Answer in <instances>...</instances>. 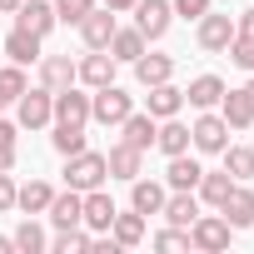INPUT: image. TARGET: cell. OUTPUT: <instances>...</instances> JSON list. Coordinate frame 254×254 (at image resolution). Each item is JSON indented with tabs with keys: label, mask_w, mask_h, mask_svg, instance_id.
Instances as JSON below:
<instances>
[{
	"label": "cell",
	"mask_w": 254,
	"mask_h": 254,
	"mask_svg": "<svg viewBox=\"0 0 254 254\" xmlns=\"http://www.w3.org/2000/svg\"><path fill=\"white\" fill-rule=\"evenodd\" d=\"M40 85L55 95L65 85H75V60L70 55H40Z\"/></svg>",
	"instance_id": "obj_16"
},
{
	"label": "cell",
	"mask_w": 254,
	"mask_h": 254,
	"mask_svg": "<svg viewBox=\"0 0 254 254\" xmlns=\"http://www.w3.org/2000/svg\"><path fill=\"white\" fill-rule=\"evenodd\" d=\"M180 105H185V90H175L170 80L150 85V115H155V120H170V115H180Z\"/></svg>",
	"instance_id": "obj_24"
},
{
	"label": "cell",
	"mask_w": 254,
	"mask_h": 254,
	"mask_svg": "<svg viewBox=\"0 0 254 254\" xmlns=\"http://www.w3.org/2000/svg\"><path fill=\"white\" fill-rule=\"evenodd\" d=\"M5 55H10V65H35L40 60V35L25 30V25H15L10 40H5Z\"/></svg>",
	"instance_id": "obj_19"
},
{
	"label": "cell",
	"mask_w": 254,
	"mask_h": 254,
	"mask_svg": "<svg viewBox=\"0 0 254 254\" xmlns=\"http://www.w3.org/2000/svg\"><path fill=\"white\" fill-rule=\"evenodd\" d=\"M15 20L45 40V35L55 30V5H45V0H20V5H15Z\"/></svg>",
	"instance_id": "obj_13"
},
{
	"label": "cell",
	"mask_w": 254,
	"mask_h": 254,
	"mask_svg": "<svg viewBox=\"0 0 254 254\" xmlns=\"http://www.w3.org/2000/svg\"><path fill=\"white\" fill-rule=\"evenodd\" d=\"M190 145L194 150H204V155H219L224 145H229V125H224V115H199L194 125H190Z\"/></svg>",
	"instance_id": "obj_4"
},
{
	"label": "cell",
	"mask_w": 254,
	"mask_h": 254,
	"mask_svg": "<svg viewBox=\"0 0 254 254\" xmlns=\"http://www.w3.org/2000/svg\"><path fill=\"white\" fill-rule=\"evenodd\" d=\"M10 165H15V150H0V175H5Z\"/></svg>",
	"instance_id": "obj_44"
},
{
	"label": "cell",
	"mask_w": 254,
	"mask_h": 254,
	"mask_svg": "<svg viewBox=\"0 0 254 254\" xmlns=\"http://www.w3.org/2000/svg\"><path fill=\"white\" fill-rule=\"evenodd\" d=\"M5 209H15V180H10V170L0 175V214Z\"/></svg>",
	"instance_id": "obj_40"
},
{
	"label": "cell",
	"mask_w": 254,
	"mask_h": 254,
	"mask_svg": "<svg viewBox=\"0 0 254 254\" xmlns=\"http://www.w3.org/2000/svg\"><path fill=\"white\" fill-rule=\"evenodd\" d=\"M105 50H110L115 60H125V65H135V60L145 55V35H140V30H120V25H115V35H110Z\"/></svg>",
	"instance_id": "obj_27"
},
{
	"label": "cell",
	"mask_w": 254,
	"mask_h": 254,
	"mask_svg": "<svg viewBox=\"0 0 254 254\" xmlns=\"http://www.w3.org/2000/svg\"><path fill=\"white\" fill-rule=\"evenodd\" d=\"M15 110H20V125H25V130H40V125L55 120V95H50L45 85H40V90L25 85V95L15 100Z\"/></svg>",
	"instance_id": "obj_6"
},
{
	"label": "cell",
	"mask_w": 254,
	"mask_h": 254,
	"mask_svg": "<svg viewBox=\"0 0 254 254\" xmlns=\"http://www.w3.org/2000/svg\"><path fill=\"white\" fill-rule=\"evenodd\" d=\"M80 224H85L90 234H110V224H115V199H110L105 190H85V209H80Z\"/></svg>",
	"instance_id": "obj_7"
},
{
	"label": "cell",
	"mask_w": 254,
	"mask_h": 254,
	"mask_svg": "<svg viewBox=\"0 0 254 254\" xmlns=\"http://www.w3.org/2000/svg\"><path fill=\"white\" fill-rule=\"evenodd\" d=\"M0 110H5V100H0Z\"/></svg>",
	"instance_id": "obj_48"
},
{
	"label": "cell",
	"mask_w": 254,
	"mask_h": 254,
	"mask_svg": "<svg viewBox=\"0 0 254 254\" xmlns=\"http://www.w3.org/2000/svg\"><path fill=\"white\" fill-rule=\"evenodd\" d=\"M50 199H55V190H50L45 180H30V185H20V190H15V204H20L25 214H45V209H50Z\"/></svg>",
	"instance_id": "obj_30"
},
{
	"label": "cell",
	"mask_w": 254,
	"mask_h": 254,
	"mask_svg": "<svg viewBox=\"0 0 254 254\" xmlns=\"http://www.w3.org/2000/svg\"><path fill=\"white\" fill-rule=\"evenodd\" d=\"M234 40V20L229 15H199V50H224Z\"/></svg>",
	"instance_id": "obj_15"
},
{
	"label": "cell",
	"mask_w": 254,
	"mask_h": 254,
	"mask_svg": "<svg viewBox=\"0 0 254 254\" xmlns=\"http://www.w3.org/2000/svg\"><path fill=\"white\" fill-rule=\"evenodd\" d=\"M155 249H190V229H165V234H155Z\"/></svg>",
	"instance_id": "obj_38"
},
{
	"label": "cell",
	"mask_w": 254,
	"mask_h": 254,
	"mask_svg": "<svg viewBox=\"0 0 254 254\" xmlns=\"http://www.w3.org/2000/svg\"><path fill=\"white\" fill-rule=\"evenodd\" d=\"M219 115H224L229 130H249V125H254V110H249L244 90H224V95H219Z\"/></svg>",
	"instance_id": "obj_22"
},
{
	"label": "cell",
	"mask_w": 254,
	"mask_h": 254,
	"mask_svg": "<svg viewBox=\"0 0 254 254\" xmlns=\"http://www.w3.org/2000/svg\"><path fill=\"white\" fill-rule=\"evenodd\" d=\"M140 160H145V150H135V145H115L110 155H105V165H110V180H140Z\"/></svg>",
	"instance_id": "obj_18"
},
{
	"label": "cell",
	"mask_w": 254,
	"mask_h": 254,
	"mask_svg": "<svg viewBox=\"0 0 254 254\" xmlns=\"http://www.w3.org/2000/svg\"><path fill=\"white\" fill-rule=\"evenodd\" d=\"M175 229H190L194 219H199V199H194V190H175V194H165V209H160Z\"/></svg>",
	"instance_id": "obj_12"
},
{
	"label": "cell",
	"mask_w": 254,
	"mask_h": 254,
	"mask_svg": "<svg viewBox=\"0 0 254 254\" xmlns=\"http://www.w3.org/2000/svg\"><path fill=\"white\" fill-rule=\"evenodd\" d=\"M224 50H229V60H234L239 70H249V75H254V35H239V30H234V40H229Z\"/></svg>",
	"instance_id": "obj_35"
},
{
	"label": "cell",
	"mask_w": 254,
	"mask_h": 254,
	"mask_svg": "<svg viewBox=\"0 0 254 254\" xmlns=\"http://www.w3.org/2000/svg\"><path fill=\"white\" fill-rule=\"evenodd\" d=\"M219 95H224V80H219V75H199V80H190V90H185V100H190L194 110H214Z\"/></svg>",
	"instance_id": "obj_23"
},
{
	"label": "cell",
	"mask_w": 254,
	"mask_h": 254,
	"mask_svg": "<svg viewBox=\"0 0 254 254\" xmlns=\"http://www.w3.org/2000/svg\"><path fill=\"white\" fill-rule=\"evenodd\" d=\"M175 5V15H185V20H199L204 10H209V0H170Z\"/></svg>",
	"instance_id": "obj_39"
},
{
	"label": "cell",
	"mask_w": 254,
	"mask_h": 254,
	"mask_svg": "<svg viewBox=\"0 0 254 254\" xmlns=\"http://www.w3.org/2000/svg\"><path fill=\"white\" fill-rule=\"evenodd\" d=\"M234 30H239V35H254V10H244V15L234 20Z\"/></svg>",
	"instance_id": "obj_42"
},
{
	"label": "cell",
	"mask_w": 254,
	"mask_h": 254,
	"mask_svg": "<svg viewBox=\"0 0 254 254\" xmlns=\"http://www.w3.org/2000/svg\"><path fill=\"white\" fill-rule=\"evenodd\" d=\"M110 239H115L120 249H135V244L145 239V214H140V209H130V214H120V209H115V224H110Z\"/></svg>",
	"instance_id": "obj_21"
},
{
	"label": "cell",
	"mask_w": 254,
	"mask_h": 254,
	"mask_svg": "<svg viewBox=\"0 0 254 254\" xmlns=\"http://www.w3.org/2000/svg\"><path fill=\"white\" fill-rule=\"evenodd\" d=\"M80 35H85L90 50H105L110 35H115V10H110V5H105V10H90V15L80 20Z\"/></svg>",
	"instance_id": "obj_14"
},
{
	"label": "cell",
	"mask_w": 254,
	"mask_h": 254,
	"mask_svg": "<svg viewBox=\"0 0 254 254\" xmlns=\"http://www.w3.org/2000/svg\"><path fill=\"white\" fill-rule=\"evenodd\" d=\"M155 145H160L165 155H185V150H190V125H180L175 115H170V120H160V130H155Z\"/></svg>",
	"instance_id": "obj_28"
},
{
	"label": "cell",
	"mask_w": 254,
	"mask_h": 254,
	"mask_svg": "<svg viewBox=\"0 0 254 254\" xmlns=\"http://www.w3.org/2000/svg\"><path fill=\"white\" fill-rule=\"evenodd\" d=\"M229 219L224 214H199L194 224H190V249H204V254H219V249H229Z\"/></svg>",
	"instance_id": "obj_3"
},
{
	"label": "cell",
	"mask_w": 254,
	"mask_h": 254,
	"mask_svg": "<svg viewBox=\"0 0 254 254\" xmlns=\"http://www.w3.org/2000/svg\"><path fill=\"white\" fill-rule=\"evenodd\" d=\"M219 155H224L229 180H254V150H249V145H224Z\"/></svg>",
	"instance_id": "obj_31"
},
{
	"label": "cell",
	"mask_w": 254,
	"mask_h": 254,
	"mask_svg": "<svg viewBox=\"0 0 254 254\" xmlns=\"http://www.w3.org/2000/svg\"><path fill=\"white\" fill-rule=\"evenodd\" d=\"M130 204H135L140 214H160V209H165V185H155V180H130Z\"/></svg>",
	"instance_id": "obj_26"
},
{
	"label": "cell",
	"mask_w": 254,
	"mask_h": 254,
	"mask_svg": "<svg viewBox=\"0 0 254 254\" xmlns=\"http://www.w3.org/2000/svg\"><path fill=\"white\" fill-rule=\"evenodd\" d=\"M170 75H175V60H170V55H140V60H135V80H140L145 90L160 85V80H170Z\"/></svg>",
	"instance_id": "obj_29"
},
{
	"label": "cell",
	"mask_w": 254,
	"mask_h": 254,
	"mask_svg": "<svg viewBox=\"0 0 254 254\" xmlns=\"http://www.w3.org/2000/svg\"><path fill=\"white\" fill-rule=\"evenodd\" d=\"M155 130H160V120H155L150 110H145V115L130 110V115L120 120V140H125V145H135V150H150V145H155Z\"/></svg>",
	"instance_id": "obj_9"
},
{
	"label": "cell",
	"mask_w": 254,
	"mask_h": 254,
	"mask_svg": "<svg viewBox=\"0 0 254 254\" xmlns=\"http://www.w3.org/2000/svg\"><path fill=\"white\" fill-rule=\"evenodd\" d=\"M15 249V239H5V234H0V254H10Z\"/></svg>",
	"instance_id": "obj_46"
},
{
	"label": "cell",
	"mask_w": 254,
	"mask_h": 254,
	"mask_svg": "<svg viewBox=\"0 0 254 254\" xmlns=\"http://www.w3.org/2000/svg\"><path fill=\"white\" fill-rule=\"evenodd\" d=\"M0 150H15V125L0 120Z\"/></svg>",
	"instance_id": "obj_41"
},
{
	"label": "cell",
	"mask_w": 254,
	"mask_h": 254,
	"mask_svg": "<svg viewBox=\"0 0 254 254\" xmlns=\"http://www.w3.org/2000/svg\"><path fill=\"white\" fill-rule=\"evenodd\" d=\"M170 20H175V5H170V0H135V30H140L145 40H160V35L170 30Z\"/></svg>",
	"instance_id": "obj_5"
},
{
	"label": "cell",
	"mask_w": 254,
	"mask_h": 254,
	"mask_svg": "<svg viewBox=\"0 0 254 254\" xmlns=\"http://www.w3.org/2000/svg\"><path fill=\"white\" fill-rule=\"evenodd\" d=\"M244 100H249V110H254V80H249V85H244Z\"/></svg>",
	"instance_id": "obj_47"
},
{
	"label": "cell",
	"mask_w": 254,
	"mask_h": 254,
	"mask_svg": "<svg viewBox=\"0 0 254 254\" xmlns=\"http://www.w3.org/2000/svg\"><path fill=\"white\" fill-rule=\"evenodd\" d=\"M75 80H85L90 90L110 85V80H115V55H110V50H90V55L75 65Z\"/></svg>",
	"instance_id": "obj_10"
},
{
	"label": "cell",
	"mask_w": 254,
	"mask_h": 254,
	"mask_svg": "<svg viewBox=\"0 0 254 254\" xmlns=\"http://www.w3.org/2000/svg\"><path fill=\"white\" fill-rule=\"evenodd\" d=\"M130 110H135V100L125 95L115 80H110V85H100V90L90 95V120H100V125H120Z\"/></svg>",
	"instance_id": "obj_2"
},
{
	"label": "cell",
	"mask_w": 254,
	"mask_h": 254,
	"mask_svg": "<svg viewBox=\"0 0 254 254\" xmlns=\"http://www.w3.org/2000/svg\"><path fill=\"white\" fill-rule=\"evenodd\" d=\"M90 239H95V234H85V229L75 224V229H60V234L50 239V249H55V254H85V249H90Z\"/></svg>",
	"instance_id": "obj_34"
},
{
	"label": "cell",
	"mask_w": 254,
	"mask_h": 254,
	"mask_svg": "<svg viewBox=\"0 0 254 254\" xmlns=\"http://www.w3.org/2000/svg\"><path fill=\"white\" fill-rule=\"evenodd\" d=\"M80 209H85V194H80V190H65V194H55V199H50V209H45V214H50V224H55V229H75V224H80Z\"/></svg>",
	"instance_id": "obj_17"
},
{
	"label": "cell",
	"mask_w": 254,
	"mask_h": 254,
	"mask_svg": "<svg viewBox=\"0 0 254 254\" xmlns=\"http://www.w3.org/2000/svg\"><path fill=\"white\" fill-rule=\"evenodd\" d=\"M105 5H110V10L120 15V10H135V0H105Z\"/></svg>",
	"instance_id": "obj_43"
},
{
	"label": "cell",
	"mask_w": 254,
	"mask_h": 254,
	"mask_svg": "<svg viewBox=\"0 0 254 254\" xmlns=\"http://www.w3.org/2000/svg\"><path fill=\"white\" fill-rule=\"evenodd\" d=\"M10 239H15V249H20V254H40V249H45V229H40L35 219L15 224V234H10Z\"/></svg>",
	"instance_id": "obj_33"
},
{
	"label": "cell",
	"mask_w": 254,
	"mask_h": 254,
	"mask_svg": "<svg viewBox=\"0 0 254 254\" xmlns=\"http://www.w3.org/2000/svg\"><path fill=\"white\" fill-rule=\"evenodd\" d=\"M50 145H55L65 160H70V155H80V150H85V125H55Z\"/></svg>",
	"instance_id": "obj_32"
},
{
	"label": "cell",
	"mask_w": 254,
	"mask_h": 254,
	"mask_svg": "<svg viewBox=\"0 0 254 254\" xmlns=\"http://www.w3.org/2000/svg\"><path fill=\"white\" fill-rule=\"evenodd\" d=\"M199 175H204V165H199V160H190V150H185V155H170L165 185H170V190H194V185H199Z\"/></svg>",
	"instance_id": "obj_20"
},
{
	"label": "cell",
	"mask_w": 254,
	"mask_h": 254,
	"mask_svg": "<svg viewBox=\"0 0 254 254\" xmlns=\"http://www.w3.org/2000/svg\"><path fill=\"white\" fill-rule=\"evenodd\" d=\"M90 120V95H80L75 85L55 90V125H85Z\"/></svg>",
	"instance_id": "obj_11"
},
{
	"label": "cell",
	"mask_w": 254,
	"mask_h": 254,
	"mask_svg": "<svg viewBox=\"0 0 254 254\" xmlns=\"http://www.w3.org/2000/svg\"><path fill=\"white\" fill-rule=\"evenodd\" d=\"M219 214L229 219V229H249L254 224V190H244V180H234V190L219 204Z\"/></svg>",
	"instance_id": "obj_8"
},
{
	"label": "cell",
	"mask_w": 254,
	"mask_h": 254,
	"mask_svg": "<svg viewBox=\"0 0 254 254\" xmlns=\"http://www.w3.org/2000/svg\"><path fill=\"white\" fill-rule=\"evenodd\" d=\"M15 5H20V0H0V15H10V10H15Z\"/></svg>",
	"instance_id": "obj_45"
},
{
	"label": "cell",
	"mask_w": 254,
	"mask_h": 254,
	"mask_svg": "<svg viewBox=\"0 0 254 254\" xmlns=\"http://www.w3.org/2000/svg\"><path fill=\"white\" fill-rule=\"evenodd\" d=\"M25 95V75H20V65H5V70H0V100H20Z\"/></svg>",
	"instance_id": "obj_37"
},
{
	"label": "cell",
	"mask_w": 254,
	"mask_h": 254,
	"mask_svg": "<svg viewBox=\"0 0 254 254\" xmlns=\"http://www.w3.org/2000/svg\"><path fill=\"white\" fill-rule=\"evenodd\" d=\"M90 10H95V0H55V20H65V25H80Z\"/></svg>",
	"instance_id": "obj_36"
},
{
	"label": "cell",
	"mask_w": 254,
	"mask_h": 254,
	"mask_svg": "<svg viewBox=\"0 0 254 254\" xmlns=\"http://www.w3.org/2000/svg\"><path fill=\"white\" fill-rule=\"evenodd\" d=\"M194 190H199V199H204V204H214V209H219V204L229 199V190H234V180H229V170H204Z\"/></svg>",
	"instance_id": "obj_25"
},
{
	"label": "cell",
	"mask_w": 254,
	"mask_h": 254,
	"mask_svg": "<svg viewBox=\"0 0 254 254\" xmlns=\"http://www.w3.org/2000/svg\"><path fill=\"white\" fill-rule=\"evenodd\" d=\"M105 175H110V165H105V155H95V150H80V155H70V165H65V185L70 190H100L105 185Z\"/></svg>",
	"instance_id": "obj_1"
}]
</instances>
